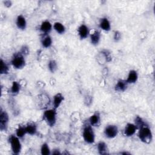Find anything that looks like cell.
<instances>
[{
    "instance_id": "obj_6",
    "label": "cell",
    "mask_w": 155,
    "mask_h": 155,
    "mask_svg": "<svg viewBox=\"0 0 155 155\" xmlns=\"http://www.w3.org/2000/svg\"><path fill=\"white\" fill-rule=\"evenodd\" d=\"M118 133V128L116 125H108L104 130V133L106 137L108 138H113L116 136Z\"/></svg>"
},
{
    "instance_id": "obj_24",
    "label": "cell",
    "mask_w": 155,
    "mask_h": 155,
    "mask_svg": "<svg viewBox=\"0 0 155 155\" xmlns=\"http://www.w3.org/2000/svg\"><path fill=\"white\" fill-rule=\"evenodd\" d=\"M41 154L43 155H49L50 154V150L46 143H44L42 144L41 148Z\"/></svg>"
},
{
    "instance_id": "obj_15",
    "label": "cell",
    "mask_w": 155,
    "mask_h": 155,
    "mask_svg": "<svg viewBox=\"0 0 155 155\" xmlns=\"http://www.w3.org/2000/svg\"><path fill=\"white\" fill-rule=\"evenodd\" d=\"M100 27L105 31H109L111 29L110 22L107 18H104L101 19L100 23Z\"/></svg>"
},
{
    "instance_id": "obj_16",
    "label": "cell",
    "mask_w": 155,
    "mask_h": 155,
    "mask_svg": "<svg viewBox=\"0 0 155 155\" xmlns=\"http://www.w3.org/2000/svg\"><path fill=\"white\" fill-rule=\"evenodd\" d=\"M127 83L126 81H124L122 80H119L115 85V90L118 92H124L126 90L127 87Z\"/></svg>"
},
{
    "instance_id": "obj_5",
    "label": "cell",
    "mask_w": 155,
    "mask_h": 155,
    "mask_svg": "<svg viewBox=\"0 0 155 155\" xmlns=\"http://www.w3.org/2000/svg\"><path fill=\"white\" fill-rule=\"evenodd\" d=\"M9 142H10L12 151L15 154H18L21 150V144L17 136L11 135L9 138Z\"/></svg>"
},
{
    "instance_id": "obj_1",
    "label": "cell",
    "mask_w": 155,
    "mask_h": 155,
    "mask_svg": "<svg viewBox=\"0 0 155 155\" xmlns=\"http://www.w3.org/2000/svg\"><path fill=\"white\" fill-rule=\"evenodd\" d=\"M138 136L141 141L145 144H150L152 141V133L147 125L139 128Z\"/></svg>"
},
{
    "instance_id": "obj_8",
    "label": "cell",
    "mask_w": 155,
    "mask_h": 155,
    "mask_svg": "<svg viewBox=\"0 0 155 155\" xmlns=\"http://www.w3.org/2000/svg\"><path fill=\"white\" fill-rule=\"evenodd\" d=\"M137 129L138 128L135 124H127L124 130V133L127 136H131L135 133Z\"/></svg>"
},
{
    "instance_id": "obj_19",
    "label": "cell",
    "mask_w": 155,
    "mask_h": 155,
    "mask_svg": "<svg viewBox=\"0 0 155 155\" xmlns=\"http://www.w3.org/2000/svg\"><path fill=\"white\" fill-rule=\"evenodd\" d=\"M27 134L34 135L36 133V126L34 124H28L25 126Z\"/></svg>"
},
{
    "instance_id": "obj_3",
    "label": "cell",
    "mask_w": 155,
    "mask_h": 155,
    "mask_svg": "<svg viewBox=\"0 0 155 155\" xmlns=\"http://www.w3.org/2000/svg\"><path fill=\"white\" fill-rule=\"evenodd\" d=\"M56 109H50L46 110L44 113L43 118L47 122V124L50 126L53 127L56 122Z\"/></svg>"
},
{
    "instance_id": "obj_12",
    "label": "cell",
    "mask_w": 155,
    "mask_h": 155,
    "mask_svg": "<svg viewBox=\"0 0 155 155\" xmlns=\"http://www.w3.org/2000/svg\"><path fill=\"white\" fill-rule=\"evenodd\" d=\"M52 26L50 22L48 21H44L40 27L41 30L44 33H48L50 32V31L52 30Z\"/></svg>"
},
{
    "instance_id": "obj_10",
    "label": "cell",
    "mask_w": 155,
    "mask_h": 155,
    "mask_svg": "<svg viewBox=\"0 0 155 155\" xmlns=\"http://www.w3.org/2000/svg\"><path fill=\"white\" fill-rule=\"evenodd\" d=\"M138 77V73L135 70H131L126 80V82L127 84H133L137 81Z\"/></svg>"
},
{
    "instance_id": "obj_17",
    "label": "cell",
    "mask_w": 155,
    "mask_h": 155,
    "mask_svg": "<svg viewBox=\"0 0 155 155\" xmlns=\"http://www.w3.org/2000/svg\"><path fill=\"white\" fill-rule=\"evenodd\" d=\"M100 38H101L100 32L97 31V30L95 31L91 35V36H90V40H91V42L93 44V45H97V44L99 42Z\"/></svg>"
},
{
    "instance_id": "obj_9",
    "label": "cell",
    "mask_w": 155,
    "mask_h": 155,
    "mask_svg": "<svg viewBox=\"0 0 155 155\" xmlns=\"http://www.w3.org/2000/svg\"><path fill=\"white\" fill-rule=\"evenodd\" d=\"M16 26L18 29L24 30L26 27V21L23 15H19L16 19Z\"/></svg>"
},
{
    "instance_id": "obj_18",
    "label": "cell",
    "mask_w": 155,
    "mask_h": 155,
    "mask_svg": "<svg viewBox=\"0 0 155 155\" xmlns=\"http://www.w3.org/2000/svg\"><path fill=\"white\" fill-rule=\"evenodd\" d=\"M98 150L100 154H108L107 145L104 142H100L98 144Z\"/></svg>"
},
{
    "instance_id": "obj_21",
    "label": "cell",
    "mask_w": 155,
    "mask_h": 155,
    "mask_svg": "<svg viewBox=\"0 0 155 155\" xmlns=\"http://www.w3.org/2000/svg\"><path fill=\"white\" fill-rule=\"evenodd\" d=\"M53 27L55 29V30L59 34H62L65 32V27L64 26V25L62 24H61V23H59V22H56L54 24Z\"/></svg>"
},
{
    "instance_id": "obj_22",
    "label": "cell",
    "mask_w": 155,
    "mask_h": 155,
    "mask_svg": "<svg viewBox=\"0 0 155 155\" xmlns=\"http://www.w3.org/2000/svg\"><path fill=\"white\" fill-rule=\"evenodd\" d=\"M52 44V40L50 36H47L46 37L44 38L42 41V44L43 47L48 48L51 46Z\"/></svg>"
},
{
    "instance_id": "obj_30",
    "label": "cell",
    "mask_w": 155,
    "mask_h": 155,
    "mask_svg": "<svg viewBox=\"0 0 155 155\" xmlns=\"http://www.w3.org/2000/svg\"><path fill=\"white\" fill-rule=\"evenodd\" d=\"M53 154H60L61 153L58 150H55L54 151H53Z\"/></svg>"
},
{
    "instance_id": "obj_7",
    "label": "cell",
    "mask_w": 155,
    "mask_h": 155,
    "mask_svg": "<svg viewBox=\"0 0 155 155\" xmlns=\"http://www.w3.org/2000/svg\"><path fill=\"white\" fill-rule=\"evenodd\" d=\"M9 122V116L5 111L1 110L0 113V129L1 131H6Z\"/></svg>"
},
{
    "instance_id": "obj_11",
    "label": "cell",
    "mask_w": 155,
    "mask_h": 155,
    "mask_svg": "<svg viewBox=\"0 0 155 155\" xmlns=\"http://www.w3.org/2000/svg\"><path fill=\"white\" fill-rule=\"evenodd\" d=\"M88 32H88V27L84 24H82L78 28V34L80 38L82 39H85L87 37L88 35Z\"/></svg>"
},
{
    "instance_id": "obj_26",
    "label": "cell",
    "mask_w": 155,
    "mask_h": 155,
    "mask_svg": "<svg viewBox=\"0 0 155 155\" xmlns=\"http://www.w3.org/2000/svg\"><path fill=\"white\" fill-rule=\"evenodd\" d=\"M9 72V67L4 62L3 59L1 60V70H0V73L1 74H7Z\"/></svg>"
},
{
    "instance_id": "obj_2",
    "label": "cell",
    "mask_w": 155,
    "mask_h": 155,
    "mask_svg": "<svg viewBox=\"0 0 155 155\" xmlns=\"http://www.w3.org/2000/svg\"><path fill=\"white\" fill-rule=\"evenodd\" d=\"M82 135L86 142L92 144L95 142V133L91 125H87L84 127Z\"/></svg>"
},
{
    "instance_id": "obj_29",
    "label": "cell",
    "mask_w": 155,
    "mask_h": 155,
    "mask_svg": "<svg viewBox=\"0 0 155 155\" xmlns=\"http://www.w3.org/2000/svg\"><path fill=\"white\" fill-rule=\"evenodd\" d=\"M121 39V34L119 32H115L114 35V39L115 41H118Z\"/></svg>"
},
{
    "instance_id": "obj_25",
    "label": "cell",
    "mask_w": 155,
    "mask_h": 155,
    "mask_svg": "<svg viewBox=\"0 0 155 155\" xmlns=\"http://www.w3.org/2000/svg\"><path fill=\"white\" fill-rule=\"evenodd\" d=\"M135 125L137 127V128H140L141 127H143L144 126H146V123L142 120V119L141 118H140L139 116H137L136 118H135Z\"/></svg>"
},
{
    "instance_id": "obj_27",
    "label": "cell",
    "mask_w": 155,
    "mask_h": 155,
    "mask_svg": "<svg viewBox=\"0 0 155 155\" xmlns=\"http://www.w3.org/2000/svg\"><path fill=\"white\" fill-rule=\"evenodd\" d=\"M49 69L50 71L54 73L57 69V63L55 60H52L49 63Z\"/></svg>"
},
{
    "instance_id": "obj_4",
    "label": "cell",
    "mask_w": 155,
    "mask_h": 155,
    "mask_svg": "<svg viewBox=\"0 0 155 155\" xmlns=\"http://www.w3.org/2000/svg\"><path fill=\"white\" fill-rule=\"evenodd\" d=\"M12 64L15 69H20L23 68L26 64L24 55L21 52L16 53L12 60Z\"/></svg>"
},
{
    "instance_id": "obj_13",
    "label": "cell",
    "mask_w": 155,
    "mask_h": 155,
    "mask_svg": "<svg viewBox=\"0 0 155 155\" xmlns=\"http://www.w3.org/2000/svg\"><path fill=\"white\" fill-rule=\"evenodd\" d=\"M64 100V96L63 95L59 93H57L53 98V107L55 109L58 108L59 105H61V102L63 101Z\"/></svg>"
},
{
    "instance_id": "obj_20",
    "label": "cell",
    "mask_w": 155,
    "mask_h": 155,
    "mask_svg": "<svg viewBox=\"0 0 155 155\" xmlns=\"http://www.w3.org/2000/svg\"><path fill=\"white\" fill-rule=\"evenodd\" d=\"M26 134H27V132L25 126H19L16 131V136L19 138H22L25 136Z\"/></svg>"
},
{
    "instance_id": "obj_28",
    "label": "cell",
    "mask_w": 155,
    "mask_h": 155,
    "mask_svg": "<svg viewBox=\"0 0 155 155\" xmlns=\"http://www.w3.org/2000/svg\"><path fill=\"white\" fill-rule=\"evenodd\" d=\"M21 53L22 54H23V55H27V54L29 53V49H28L27 47L24 46L23 48H22Z\"/></svg>"
},
{
    "instance_id": "obj_14",
    "label": "cell",
    "mask_w": 155,
    "mask_h": 155,
    "mask_svg": "<svg viewBox=\"0 0 155 155\" xmlns=\"http://www.w3.org/2000/svg\"><path fill=\"white\" fill-rule=\"evenodd\" d=\"M100 116L98 113H96L89 118V122L92 126H98L100 123Z\"/></svg>"
},
{
    "instance_id": "obj_23",
    "label": "cell",
    "mask_w": 155,
    "mask_h": 155,
    "mask_svg": "<svg viewBox=\"0 0 155 155\" xmlns=\"http://www.w3.org/2000/svg\"><path fill=\"white\" fill-rule=\"evenodd\" d=\"M20 90V85L18 82L14 81L12 84V86L11 88V92L13 94L16 95L19 93Z\"/></svg>"
}]
</instances>
